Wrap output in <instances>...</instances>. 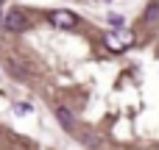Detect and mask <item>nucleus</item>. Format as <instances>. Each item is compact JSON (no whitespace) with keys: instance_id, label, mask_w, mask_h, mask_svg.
Here are the masks:
<instances>
[{"instance_id":"f257e3e1","label":"nucleus","mask_w":159,"mask_h":150,"mask_svg":"<svg viewBox=\"0 0 159 150\" xmlns=\"http://www.w3.org/2000/svg\"><path fill=\"white\" fill-rule=\"evenodd\" d=\"M48 19H50L53 28H61V31H70V28L78 25V17H75L73 11H67V8H56V11H50Z\"/></svg>"},{"instance_id":"7ed1b4c3","label":"nucleus","mask_w":159,"mask_h":150,"mask_svg":"<svg viewBox=\"0 0 159 150\" xmlns=\"http://www.w3.org/2000/svg\"><path fill=\"white\" fill-rule=\"evenodd\" d=\"M6 28H8V31H22V28H25V14H22V11H11V14L6 17Z\"/></svg>"},{"instance_id":"20e7f679","label":"nucleus","mask_w":159,"mask_h":150,"mask_svg":"<svg viewBox=\"0 0 159 150\" xmlns=\"http://www.w3.org/2000/svg\"><path fill=\"white\" fill-rule=\"evenodd\" d=\"M143 22H145V25H159V0H154V3L145 8V14H143Z\"/></svg>"},{"instance_id":"39448f33","label":"nucleus","mask_w":159,"mask_h":150,"mask_svg":"<svg viewBox=\"0 0 159 150\" xmlns=\"http://www.w3.org/2000/svg\"><path fill=\"white\" fill-rule=\"evenodd\" d=\"M59 120H61L64 125H70V111H67V109H59Z\"/></svg>"},{"instance_id":"f03ea898","label":"nucleus","mask_w":159,"mask_h":150,"mask_svg":"<svg viewBox=\"0 0 159 150\" xmlns=\"http://www.w3.org/2000/svg\"><path fill=\"white\" fill-rule=\"evenodd\" d=\"M103 42H106L109 50L120 53V50H126L129 45H134V33H131V31H112V33H106Z\"/></svg>"}]
</instances>
